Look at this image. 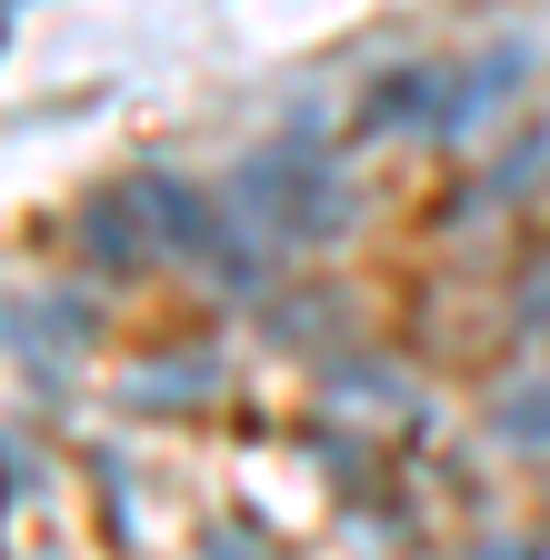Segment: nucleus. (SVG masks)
I'll use <instances>...</instances> for the list:
<instances>
[{
	"label": "nucleus",
	"mask_w": 550,
	"mask_h": 560,
	"mask_svg": "<svg viewBox=\"0 0 550 560\" xmlns=\"http://www.w3.org/2000/svg\"><path fill=\"white\" fill-rule=\"evenodd\" d=\"M231 210L250 221V241H260V250L320 241V231L340 221V171L311 151V120H301L291 140H270V151H250V161H241V180H231Z\"/></svg>",
	"instance_id": "1"
},
{
	"label": "nucleus",
	"mask_w": 550,
	"mask_h": 560,
	"mask_svg": "<svg viewBox=\"0 0 550 560\" xmlns=\"http://www.w3.org/2000/svg\"><path fill=\"white\" fill-rule=\"evenodd\" d=\"M130 190H141V210H151V241H161V250H180L190 270L231 280V291H241V280H260V241H250V221H241L231 200H200L180 171H141Z\"/></svg>",
	"instance_id": "2"
},
{
	"label": "nucleus",
	"mask_w": 550,
	"mask_h": 560,
	"mask_svg": "<svg viewBox=\"0 0 550 560\" xmlns=\"http://www.w3.org/2000/svg\"><path fill=\"white\" fill-rule=\"evenodd\" d=\"M81 231H91V260L101 270H141L161 241H151V210H141V190H101L91 210H81Z\"/></svg>",
	"instance_id": "3"
},
{
	"label": "nucleus",
	"mask_w": 550,
	"mask_h": 560,
	"mask_svg": "<svg viewBox=\"0 0 550 560\" xmlns=\"http://www.w3.org/2000/svg\"><path fill=\"white\" fill-rule=\"evenodd\" d=\"M450 81H441V70H381V81H371V101H361V130H400V120H431L441 130V101Z\"/></svg>",
	"instance_id": "4"
},
{
	"label": "nucleus",
	"mask_w": 550,
	"mask_h": 560,
	"mask_svg": "<svg viewBox=\"0 0 550 560\" xmlns=\"http://www.w3.org/2000/svg\"><path fill=\"white\" fill-rule=\"evenodd\" d=\"M520 70H530V50H520V40H501V50H491V60H480V70H470V81H460V101L441 110V130H470L480 110H501V101H511V81H520Z\"/></svg>",
	"instance_id": "5"
},
{
	"label": "nucleus",
	"mask_w": 550,
	"mask_h": 560,
	"mask_svg": "<svg viewBox=\"0 0 550 560\" xmlns=\"http://www.w3.org/2000/svg\"><path fill=\"white\" fill-rule=\"evenodd\" d=\"M501 441H511V451H550V381L501 400Z\"/></svg>",
	"instance_id": "6"
},
{
	"label": "nucleus",
	"mask_w": 550,
	"mask_h": 560,
	"mask_svg": "<svg viewBox=\"0 0 550 560\" xmlns=\"http://www.w3.org/2000/svg\"><path fill=\"white\" fill-rule=\"evenodd\" d=\"M520 320H530V330H550V270L530 280V301H520Z\"/></svg>",
	"instance_id": "7"
},
{
	"label": "nucleus",
	"mask_w": 550,
	"mask_h": 560,
	"mask_svg": "<svg viewBox=\"0 0 550 560\" xmlns=\"http://www.w3.org/2000/svg\"><path fill=\"white\" fill-rule=\"evenodd\" d=\"M480 560H540V550H480Z\"/></svg>",
	"instance_id": "8"
}]
</instances>
